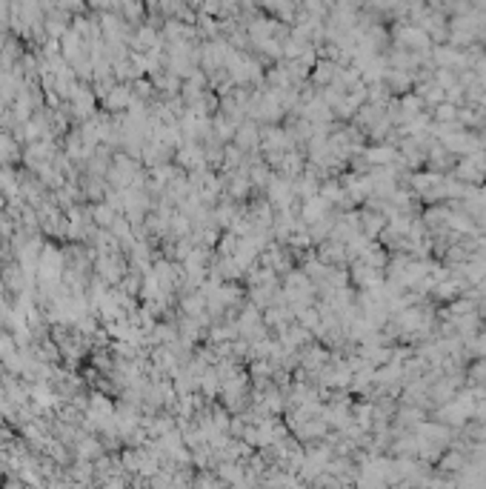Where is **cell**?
<instances>
[{
	"label": "cell",
	"mask_w": 486,
	"mask_h": 489,
	"mask_svg": "<svg viewBox=\"0 0 486 489\" xmlns=\"http://www.w3.org/2000/svg\"><path fill=\"white\" fill-rule=\"evenodd\" d=\"M92 215H94V221L101 224V226H109V224H112V218H115L109 207H94V212H92Z\"/></svg>",
	"instance_id": "7a4b0ae2"
},
{
	"label": "cell",
	"mask_w": 486,
	"mask_h": 489,
	"mask_svg": "<svg viewBox=\"0 0 486 489\" xmlns=\"http://www.w3.org/2000/svg\"><path fill=\"white\" fill-rule=\"evenodd\" d=\"M129 101H132V94H129V89H123V86H118V89H112V92H109V97H106V109H112V112H118V109H123V106H129Z\"/></svg>",
	"instance_id": "6da1fadb"
}]
</instances>
